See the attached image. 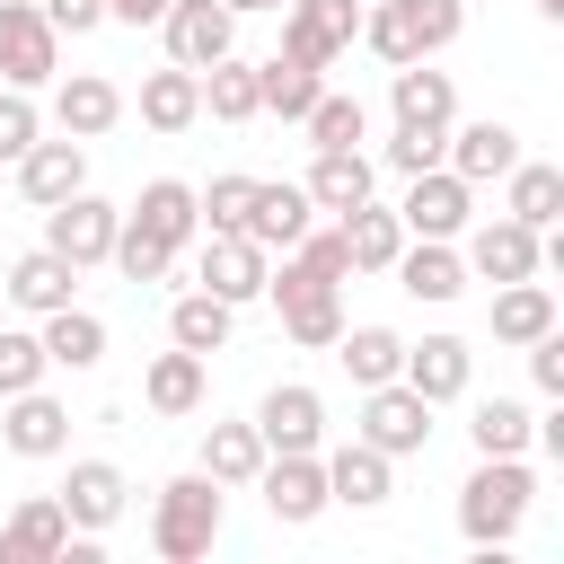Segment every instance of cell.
Wrapping results in <instances>:
<instances>
[{"mask_svg":"<svg viewBox=\"0 0 564 564\" xmlns=\"http://www.w3.org/2000/svg\"><path fill=\"white\" fill-rule=\"evenodd\" d=\"M458 26H467V0H370L352 44H370V53L397 70V62H432V53H449Z\"/></svg>","mask_w":564,"mask_h":564,"instance_id":"6da1fadb","label":"cell"},{"mask_svg":"<svg viewBox=\"0 0 564 564\" xmlns=\"http://www.w3.org/2000/svg\"><path fill=\"white\" fill-rule=\"evenodd\" d=\"M529 502H538L529 458H476V476L458 485V529H467V546H511L520 520H529Z\"/></svg>","mask_w":564,"mask_h":564,"instance_id":"7a4b0ae2","label":"cell"},{"mask_svg":"<svg viewBox=\"0 0 564 564\" xmlns=\"http://www.w3.org/2000/svg\"><path fill=\"white\" fill-rule=\"evenodd\" d=\"M212 538H220V485L203 467L194 476H167L159 502H150V546L167 564H194V555H212Z\"/></svg>","mask_w":564,"mask_h":564,"instance_id":"3957f363","label":"cell"},{"mask_svg":"<svg viewBox=\"0 0 564 564\" xmlns=\"http://www.w3.org/2000/svg\"><path fill=\"white\" fill-rule=\"evenodd\" d=\"M467 247H458V264H467V282H529L546 256H538V238L546 229H529V220H511V212H494V220H467L458 229Z\"/></svg>","mask_w":564,"mask_h":564,"instance_id":"277c9868","label":"cell"},{"mask_svg":"<svg viewBox=\"0 0 564 564\" xmlns=\"http://www.w3.org/2000/svg\"><path fill=\"white\" fill-rule=\"evenodd\" d=\"M361 35V0H291L282 9V53L308 62V70H335Z\"/></svg>","mask_w":564,"mask_h":564,"instance_id":"5b68a950","label":"cell"},{"mask_svg":"<svg viewBox=\"0 0 564 564\" xmlns=\"http://www.w3.org/2000/svg\"><path fill=\"white\" fill-rule=\"evenodd\" d=\"M115 229H123V212H115L106 194H88V185H79V194H62V203L44 212V247H53V256H70L79 273L115 256Z\"/></svg>","mask_w":564,"mask_h":564,"instance_id":"8992f818","label":"cell"},{"mask_svg":"<svg viewBox=\"0 0 564 564\" xmlns=\"http://www.w3.org/2000/svg\"><path fill=\"white\" fill-rule=\"evenodd\" d=\"M264 273H273V256L247 238V229H203V256H194V282L212 291V300H229V308H247V300H264Z\"/></svg>","mask_w":564,"mask_h":564,"instance_id":"52a82bcc","label":"cell"},{"mask_svg":"<svg viewBox=\"0 0 564 564\" xmlns=\"http://www.w3.org/2000/svg\"><path fill=\"white\" fill-rule=\"evenodd\" d=\"M264 291H273L282 335H291L300 352H326V344L344 335V282H300V273L282 264V273H264Z\"/></svg>","mask_w":564,"mask_h":564,"instance_id":"ba28073f","label":"cell"},{"mask_svg":"<svg viewBox=\"0 0 564 564\" xmlns=\"http://www.w3.org/2000/svg\"><path fill=\"white\" fill-rule=\"evenodd\" d=\"M352 441H370V449H388V458H414V449L432 441V405H423L405 379H379V388H361Z\"/></svg>","mask_w":564,"mask_h":564,"instance_id":"9c48e42d","label":"cell"},{"mask_svg":"<svg viewBox=\"0 0 564 564\" xmlns=\"http://www.w3.org/2000/svg\"><path fill=\"white\" fill-rule=\"evenodd\" d=\"M159 35H167V62L176 70H212L220 53H238V9H220V0H167L159 9Z\"/></svg>","mask_w":564,"mask_h":564,"instance_id":"30bf717a","label":"cell"},{"mask_svg":"<svg viewBox=\"0 0 564 564\" xmlns=\"http://www.w3.org/2000/svg\"><path fill=\"white\" fill-rule=\"evenodd\" d=\"M62 70V35L35 0H0V79L9 88H44Z\"/></svg>","mask_w":564,"mask_h":564,"instance_id":"8fae6325","label":"cell"},{"mask_svg":"<svg viewBox=\"0 0 564 564\" xmlns=\"http://www.w3.org/2000/svg\"><path fill=\"white\" fill-rule=\"evenodd\" d=\"M397 220H405V238H458V229L476 220V185H467L458 167H423V176H405Z\"/></svg>","mask_w":564,"mask_h":564,"instance_id":"7c38bea8","label":"cell"},{"mask_svg":"<svg viewBox=\"0 0 564 564\" xmlns=\"http://www.w3.org/2000/svg\"><path fill=\"white\" fill-rule=\"evenodd\" d=\"M256 494H264V511H273L282 529H308V520L326 511V467H317V449H264Z\"/></svg>","mask_w":564,"mask_h":564,"instance_id":"4fadbf2b","label":"cell"},{"mask_svg":"<svg viewBox=\"0 0 564 564\" xmlns=\"http://www.w3.org/2000/svg\"><path fill=\"white\" fill-rule=\"evenodd\" d=\"M247 423L264 432V449H326V397L308 379H273Z\"/></svg>","mask_w":564,"mask_h":564,"instance_id":"5bb4252c","label":"cell"},{"mask_svg":"<svg viewBox=\"0 0 564 564\" xmlns=\"http://www.w3.org/2000/svg\"><path fill=\"white\" fill-rule=\"evenodd\" d=\"M62 511H70V529H88V538H106L115 520H123V502H132V485H123V467L115 458H70V476H62V494H53Z\"/></svg>","mask_w":564,"mask_h":564,"instance_id":"9a60e30c","label":"cell"},{"mask_svg":"<svg viewBox=\"0 0 564 564\" xmlns=\"http://www.w3.org/2000/svg\"><path fill=\"white\" fill-rule=\"evenodd\" d=\"M79 185H88V141H70V132L44 141V132H35V141L18 150V194H26L35 212H53V203L79 194Z\"/></svg>","mask_w":564,"mask_h":564,"instance_id":"2e32d148","label":"cell"},{"mask_svg":"<svg viewBox=\"0 0 564 564\" xmlns=\"http://www.w3.org/2000/svg\"><path fill=\"white\" fill-rule=\"evenodd\" d=\"M397 379H405L423 405H449V397H467V379H476V352H467V335H423V344H405Z\"/></svg>","mask_w":564,"mask_h":564,"instance_id":"e0dca14e","label":"cell"},{"mask_svg":"<svg viewBox=\"0 0 564 564\" xmlns=\"http://www.w3.org/2000/svg\"><path fill=\"white\" fill-rule=\"evenodd\" d=\"M0 405H9V414H0L9 458H62V449H70V405H62V397L18 388V397H0Z\"/></svg>","mask_w":564,"mask_h":564,"instance_id":"ac0fdd59","label":"cell"},{"mask_svg":"<svg viewBox=\"0 0 564 564\" xmlns=\"http://www.w3.org/2000/svg\"><path fill=\"white\" fill-rule=\"evenodd\" d=\"M317 467H326V502H344V511H379V502L397 494V458L370 449V441H344V449H326Z\"/></svg>","mask_w":564,"mask_h":564,"instance_id":"d6986e66","label":"cell"},{"mask_svg":"<svg viewBox=\"0 0 564 564\" xmlns=\"http://www.w3.org/2000/svg\"><path fill=\"white\" fill-rule=\"evenodd\" d=\"M388 273H397V291H405V300H423V308H449V300L467 291V264H458V247H449V238H405Z\"/></svg>","mask_w":564,"mask_h":564,"instance_id":"ffe728a7","label":"cell"},{"mask_svg":"<svg viewBox=\"0 0 564 564\" xmlns=\"http://www.w3.org/2000/svg\"><path fill=\"white\" fill-rule=\"evenodd\" d=\"M388 115H397V123L449 132V123H458V79L432 70V62H397V70H388Z\"/></svg>","mask_w":564,"mask_h":564,"instance_id":"44dd1931","label":"cell"},{"mask_svg":"<svg viewBox=\"0 0 564 564\" xmlns=\"http://www.w3.org/2000/svg\"><path fill=\"white\" fill-rule=\"evenodd\" d=\"M511 159H520V132L511 123H449V141H441V167H458L467 185H502L511 176Z\"/></svg>","mask_w":564,"mask_h":564,"instance_id":"7402d4cb","label":"cell"},{"mask_svg":"<svg viewBox=\"0 0 564 564\" xmlns=\"http://www.w3.org/2000/svg\"><path fill=\"white\" fill-rule=\"evenodd\" d=\"M308 220H317V203H308V185H282V176H256V194H247V220H238V229H247V238H256L264 256H282V247H291V238H300Z\"/></svg>","mask_w":564,"mask_h":564,"instance_id":"603a6c76","label":"cell"},{"mask_svg":"<svg viewBox=\"0 0 564 564\" xmlns=\"http://www.w3.org/2000/svg\"><path fill=\"white\" fill-rule=\"evenodd\" d=\"M203 397H212V361L185 352V344H167V352L141 370V405L167 414V423H176V414H203Z\"/></svg>","mask_w":564,"mask_h":564,"instance_id":"cb8c5ba5","label":"cell"},{"mask_svg":"<svg viewBox=\"0 0 564 564\" xmlns=\"http://www.w3.org/2000/svg\"><path fill=\"white\" fill-rule=\"evenodd\" d=\"M70 546V511L53 494H26L9 520H0V564H53Z\"/></svg>","mask_w":564,"mask_h":564,"instance_id":"d4e9b609","label":"cell"},{"mask_svg":"<svg viewBox=\"0 0 564 564\" xmlns=\"http://www.w3.org/2000/svg\"><path fill=\"white\" fill-rule=\"evenodd\" d=\"M53 123H62L70 141H97V132L123 123V88H115L106 70H70V79L53 88Z\"/></svg>","mask_w":564,"mask_h":564,"instance_id":"484cf974","label":"cell"},{"mask_svg":"<svg viewBox=\"0 0 564 564\" xmlns=\"http://www.w3.org/2000/svg\"><path fill=\"white\" fill-rule=\"evenodd\" d=\"M123 220H132V229H150V238H159V247H176V256L203 238V212H194V185H185V176H150V185H141V203H132Z\"/></svg>","mask_w":564,"mask_h":564,"instance_id":"4316f807","label":"cell"},{"mask_svg":"<svg viewBox=\"0 0 564 564\" xmlns=\"http://www.w3.org/2000/svg\"><path fill=\"white\" fill-rule=\"evenodd\" d=\"M70 291H79V264H70V256H53V247H26V256L9 264V308H26V317L70 308Z\"/></svg>","mask_w":564,"mask_h":564,"instance_id":"83f0119b","label":"cell"},{"mask_svg":"<svg viewBox=\"0 0 564 564\" xmlns=\"http://www.w3.org/2000/svg\"><path fill=\"white\" fill-rule=\"evenodd\" d=\"M300 185H308V203H317V212H335V220H344L352 203H370V185H379V167H370L361 150H317Z\"/></svg>","mask_w":564,"mask_h":564,"instance_id":"f1b7e54d","label":"cell"},{"mask_svg":"<svg viewBox=\"0 0 564 564\" xmlns=\"http://www.w3.org/2000/svg\"><path fill=\"white\" fill-rule=\"evenodd\" d=\"M35 335H44V361L53 370H97L106 361V317L97 308H53V317H35Z\"/></svg>","mask_w":564,"mask_h":564,"instance_id":"f546056e","label":"cell"},{"mask_svg":"<svg viewBox=\"0 0 564 564\" xmlns=\"http://www.w3.org/2000/svg\"><path fill=\"white\" fill-rule=\"evenodd\" d=\"M141 123L150 132H194L203 123V70H176V62L150 70L141 79Z\"/></svg>","mask_w":564,"mask_h":564,"instance_id":"4dcf8cb0","label":"cell"},{"mask_svg":"<svg viewBox=\"0 0 564 564\" xmlns=\"http://www.w3.org/2000/svg\"><path fill=\"white\" fill-rule=\"evenodd\" d=\"M546 326H555V291H546L538 273H529V282H494V344L520 352V344H538Z\"/></svg>","mask_w":564,"mask_h":564,"instance_id":"1f68e13d","label":"cell"},{"mask_svg":"<svg viewBox=\"0 0 564 564\" xmlns=\"http://www.w3.org/2000/svg\"><path fill=\"white\" fill-rule=\"evenodd\" d=\"M229 326H238V308H229V300H212L203 282L167 300V344H185V352H203V361L229 344Z\"/></svg>","mask_w":564,"mask_h":564,"instance_id":"d6a6232c","label":"cell"},{"mask_svg":"<svg viewBox=\"0 0 564 564\" xmlns=\"http://www.w3.org/2000/svg\"><path fill=\"white\" fill-rule=\"evenodd\" d=\"M317 88H326V70H308V62H291V53L256 62V115H282V123H300V115L317 106Z\"/></svg>","mask_w":564,"mask_h":564,"instance_id":"836d02e7","label":"cell"},{"mask_svg":"<svg viewBox=\"0 0 564 564\" xmlns=\"http://www.w3.org/2000/svg\"><path fill=\"white\" fill-rule=\"evenodd\" d=\"M502 212L529 220V229H555V212H564V167H546V159H511V176H502Z\"/></svg>","mask_w":564,"mask_h":564,"instance_id":"e575fe53","label":"cell"},{"mask_svg":"<svg viewBox=\"0 0 564 564\" xmlns=\"http://www.w3.org/2000/svg\"><path fill=\"white\" fill-rule=\"evenodd\" d=\"M326 352L344 361V379H352V388H379V379H397V361H405V335H397V326H344Z\"/></svg>","mask_w":564,"mask_h":564,"instance_id":"d590c367","label":"cell"},{"mask_svg":"<svg viewBox=\"0 0 564 564\" xmlns=\"http://www.w3.org/2000/svg\"><path fill=\"white\" fill-rule=\"evenodd\" d=\"M467 441H476V458H520V449L538 441V414H529L520 397H476Z\"/></svg>","mask_w":564,"mask_h":564,"instance_id":"8d00e7d4","label":"cell"},{"mask_svg":"<svg viewBox=\"0 0 564 564\" xmlns=\"http://www.w3.org/2000/svg\"><path fill=\"white\" fill-rule=\"evenodd\" d=\"M264 467V432L256 423H203V476L229 494V485H256Z\"/></svg>","mask_w":564,"mask_h":564,"instance_id":"74e56055","label":"cell"},{"mask_svg":"<svg viewBox=\"0 0 564 564\" xmlns=\"http://www.w3.org/2000/svg\"><path fill=\"white\" fill-rule=\"evenodd\" d=\"M335 229H344V247H352V273H388V264H397V247H405V220H397V212H379V203H352Z\"/></svg>","mask_w":564,"mask_h":564,"instance_id":"f35d334b","label":"cell"},{"mask_svg":"<svg viewBox=\"0 0 564 564\" xmlns=\"http://www.w3.org/2000/svg\"><path fill=\"white\" fill-rule=\"evenodd\" d=\"M300 132H308V150H361L370 106H361V97H344V88H317V106L300 115Z\"/></svg>","mask_w":564,"mask_h":564,"instance_id":"ab89813d","label":"cell"},{"mask_svg":"<svg viewBox=\"0 0 564 564\" xmlns=\"http://www.w3.org/2000/svg\"><path fill=\"white\" fill-rule=\"evenodd\" d=\"M203 115H212V123H256V62L220 53V62L203 70Z\"/></svg>","mask_w":564,"mask_h":564,"instance_id":"60d3db41","label":"cell"},{"mask_svg":"<svg viewBox=\"0 0 564 564\" xmlns=\"http://www.w3.org/2000/svg\"><path fill=\"white\" fill-rule=\"evenodd\" d=\"M282 264H291L300 282H352V247H344V229H317V220L282 247Z\"/></svg>","mask_w":564,"mask_h":564,"instance_id":"b9f144b4","label":"cell"},{"mask_svg":"<svg viewBox=\"0 0 564 564\" xmlns=\"http://www.w3.org/2000/svg\"><path fill=\"white\" fill-rule=\"evenodd\" d=\"M106 264H115L123 282H167V273H176V247H159L150 229H132V220H123V229H115V256H106Z\"/></svg>","mask_w":564,"mask_h":564,"instance_id":"7bdbcfd3","label":"cell"},{"mask_svg":"<svg viewBox=\"0 0 564 564\" xmlns=\"http://www.w3.org/2000/svg\"><path fill=\"white\" fill-rule=\"evenodd\" d=\"M44 335L35 326H0V397H18V388H44Z\"/></svg>","mask_w":564,"mask_h":564,"instance_id":"ee69618b","label":"cell"},{"mask_svg":"<svg viewBox=\"0 0 564 564\" xmlns=\"http://www.w3.org/2000/svg\"><path fill=\"white\" fill-rule=\"evenodd\" d=\"M44 132V106H35V88H0V167H18V150Z\"/></svg>","mask_w":564,"mask_h":564,"instance_id":"f6af8a7d","label":"cell"},{"mask_svg":"<svg viewBox=\"0 0 564 564\" xmlns=\"http://www.w3.org/2000/svg\"><path fill=\"white\" fill-rule=\"evenodd\" d=\"M441 141H449V132H432V123H397L379 159H388L397 176H423V167H441Z\"/></svg>","mask_w":564,"mask_h":564,"instance_id":"bcb514c9","label":"cell"},{"mask_svg":"<svg viewBox=\"0 0 564 564\" xmlns=\"http://www.w3.org/2000/svg\"><path fill=\"white\" fill-rule=\"evenodd\" d=\"M247 194H256V176H212V185H194L203 229H238V220H247Z\"/></svg>","mask_w":564,"mask_h":564,"instance_id":"7dc6e473","label":"cell"},{"mask_svg":"<svg viewBox=\"0 0 564 564\" xmlns=\"http://www.w3.org/2000/svg\"><path fill=\"white\" fill-rule=\"evenodd\" d=\"M520 352H529V388H538V397H564V326H546V335L520 344Z\"/></svg>","mask_w":564,"mask_h":564,"instance_id":"c3c4849f","label":"cell"},{"mask_svg":"<svg viewBox=\"0 0 564 564\" xmlns=\"http://www.w3.org/2000/svg\"><path fill=\"white\" fill-rule=\"evenodd\" d=\"M44 18H53V35H88V26H106V0H35Z\"/></svg>","mask_w":564,"mask_h":564,"instance_id":"681fc988","label":"cell"},{"mask_svg":"<svg viewBox=\"0 0 564 564\" xmlns=\"http://www.w3.org/2000/svg\"><path fill=\"white\" fill-rule=\"evenodd\" d=\"M159 9L167 0H106V18H123V26H159Z\"/></svg>","mask_w":564,"mask_h":564,"instance_id":"f907efd6","label":"cell"},{"mask_svg":"<svg viewBox=\"0 0 564 564\" xmlns=\"http://www.w3.org/2000/svg\"><path fill=\"white\" fill-rule=\"evenodd\" d=\"M220 9H238V18H256V9H291V0H220Z\"/></svg>","mask_w":564,"mask_h":564,"instance_id":"816d5d0a","label":"cell"},{"mask_svg":"<svg viewBox=\"0 0 564 564\" xmlns=\"http://www.w3.org/2000/svg\"><path fill=\"white\" fill-rule=\"evenodd\" d=\"M529 9H538V18H564V0H529Z\"/></svg>","mask_w":564,"mask_h":564,"instance_id":"f5cc1de1","label":"cell"}]
</instances>
